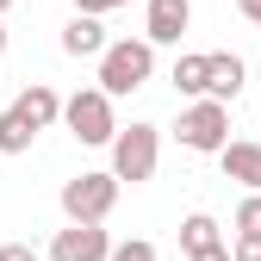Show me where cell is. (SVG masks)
Instances as JSON below:
<instances>
[{
    "label": "cell",
    "instance_id": "1",
    "mask_svg": "<svg viewBox=\"0 0 261 261\" xmlns=\"http://www.w3.org/2000/svg\"><path fill=\"white\" fill-rule=\"evenodd\" d=\"M100 62V93H112V100H124V93H137L149 75H155V44L149 38H106V50L93 56Z\"/></svg>",
    "mask_w": 261,
    "mask_h": 261
},
{
    "label": "cell",
    "instance_id": "2",
    "mask_svg": "<svg viewBox=\"0 0 261 261\" xmlns=\"http://www.w3.org/2000/svg\"><path fill=\"white\" fill-rule=\"evenodd\" d=\"M118 193H124V180L112 168H81V174L62 180V218L69 224H106L112 205H118Z\"/></svg>",
    "mask_w": 261,
    "mask_h": 261
},
{
    "label": "cell",
    "instance_id": "3",
    "mask_svg": "<svg viewBox=\"0 0 261 261\" xmlns=\"http://www.w3.org/2000/svg\"><path fill=\"white\" fill-rule=\"evenodd\" d=\"M112 174L118 180H130V187H143V180H155V162H162V124H118L112 130Z\"/></svg>",
    "mask_w": 261,
    "mask_h": 261
},
{
    "label": "cell",
    "instance_id": "4",
    "mask_svg": "<svg viewBox=\"0 0 261 261\" xmlns=\"http://www.w3.org/2000/svg\"><path fill=\"white\" fill-rule=\"evenodd\" d=\"M56 124H69V137H75V143L106 149V143H112V130H118L112 93H100V87H75L69 100H62V118H56Z\"/></svg>",
    "mask_w": 261,
    "mask_h": 261
},
{
    "label": "cell",
    "instance_id": "5",
    "mask_svg": "<svg viewBox=\"0 0 261 261\" xmlns=\"http://www.w3.org/2000/svg\"><path fill=\"white\" fill-rule=\"evenodd\" d=\"M174 137H180V149H193V155H218L224 143H230V106L224 100H193V106H180V118H174Z\"/></svg>",
    "mask_w": 261,
    "mask_h": 261
},
{
    "label": "cell",
    "instance_id": "6",
    "mask_svg": "<svg viewBox=\"0 0 261 261\" xmlns=\"http://www.w3.org/2000/svg\"><path fill=\"white\" fill-rule=\"evenodd\" d=\"M106 249H112L106 224H62L44 249V261H106Z\"/></svg>",
    "mask_w": 261,
    "mask_h": 261
},
{
    "label": "cell",
    "instance_id": "7",
    "mask_svg": "<svg viewBox=\"0 0 261 261\" xmlns=\"http://www.w3.org/2000/svg\"><path fill=\"white\" fill-rule=\"evenodd\" d=\"M193 25V0H149L143 7V38L162 50V44H180Z\"/></svg>",
    "mask_w": 261,
    "mask_h": 261
},
{
    "label": "cell",
    "instance_id": "8",
    "mask_svg": "<svg viewBox=\"0 0 261 261\" xmlns=\"http://www.w3.org/2000/svg\"><path fill=\"white\" fill-rule=\"evenodd\" d=\"M243 81H249V62L237 50H205V100H224V106H230L237 93H243Z\"/></svg>",
    "mask_w": 261,
    "mask_h": 261
},
{
    "label": "cell",
    "instance_id": "9",
    "mask_svg": "<svg viewBox=\"0 0 261 261\" xmlns=\"http://www.w3.org/2000/svg\"><path fill=\"white\" fill-rule=\"evenodd\" d=\"M13 106H19V118H25L31 130H50V124L62 118V93H56L50 81H31V87L19 93V100H13Z\"/></svg>",
    "mask_w": 261,
    "mask_h": 261
},
{
    "label": "cell",
    "instance_id": "10",
    "mask_svg": "<svg viewBox=\"0 0 261 261\" xmlns=\"http://www.w3.org/2000/svg\"><path fill=\"white\" fill-rule=\"evenodd\" d=\"M218 162H224V180H243L249 193H261V143H224Z\"/></svg>",
    "mask_w": 261,
    "mask_h": 261
},
{
    "label": "cell",
    "instance_id": "11",
    "mask_svg": "<svg viewBox=\"0 0 261 261\" xmlns=\"http://www.w3.org/2000/svg\"><path fill=\"white\" fill-rule=\"evenodd\" d=\"M62 50H69V56H100V50H106V25H100V13H75L69 25H62Z\"/></svg>",
    "mask_w": 261,
    "mask_h": 261
},
{
    "label": "cell",
    "instance_id": "12",
    "mask_svg": "<svg viewBox=\"0 0 261 261\" xmlns=\"http://www.w3.org/2000/svg\"><path fill=\"white\" fill-rule=\"evenodd\" d=\"M168 81H174V93L199 100V93H205V50H180L174 69H168Z\"/></svg>",
    "mask_w": 261,
    "mask_h": 261
},
{
    "label": "cell",
    "instance_id": "13",
    "mask_svg": "<svg viewBox=\"0 0 261 261\" xmlns=\"http://www.w3.org/2000/svg\"><path fill=\"white\" fill-rule=\"evenodd\" d=\"M212 243H224L218 218H212V212H187V218H180V249L199 255V249H212Z\"/></svg>",
    "mask_w": 261,
    "mask_h": 261
},
{
    "label": "cell",
    "instance_id": "14",
    "mask_svg": "<svg viewBox=\"0 0 261 261\" xmlns=\"http://www.w3.org/2000/svg\"><path fill=\"white\" fill-rule=\"evenodd\" d=\"M31 137H38V130L19 118V106L0 112V155H25V149H31Z\"/></svg>",
    "mask_w": 261,
    "mask_h": 261
},
{
    "label": "cell",
    "instance_id": "15",
    "mask_svg": "<svg viewBox=\"0 0 261 261\" xmlns=\"http://www.w3.org/2000/svg\"><path fill=\"white\" fill-rule=\"evenodd\" d=\"M106 261H162V255H155V243H143V237H124V243L106 249Z\"/></svg>",
    "mask_w": 261,
    "mask_h": 261
},
{
    "label": "cell",
    "instance_id": "16",
    "mask_svg": "<svg viewBox=\"0 0 261 261\" xmlns=\"http://www.w3.org/2000/svg\"><path fill=\"white\" fill-rule=\"evenodd\" d=\"M230 230H261V193H243V199H237Z\"/></svg>",
    "mask_w": 261,
    "mask_h": 261
},
{
    "label": "cell",
    "instance_id": "17",
    "mask_svg": "<svg viewBox=\"0 0 261 261\" xmlns=\"http://www.w3.org/2000/svg\"><path fill=\"white\" fill-rule=\"evenodd\" d=\"M230 261H261V230H237V243H230Z\"/></svg>",
    "mask_w": 261,
    "mask_h": 261
},
{
    "label": "cell",
    "instance_id": "18",
    "mask_svg": "<svg viewBox=\"0 0 261 261\" xmlns=\"http://www.w3.org/2000/svg\"><path fill=\"white\" fill-rule=\"evenodd\" d=\"M0 261H44L31 243H0Z\"/></svg>",
    "mask_w": 261,
    "mask_h": 261
},
{
    "label": "cell",
    "instance_id": "19",
    "mask_svg": "<svg viewBox=\"0 0 261 261\" xmlns=\"http://www.w3.org/2000/svg\"><path fill=\"white\" fill-rule=\"evenodd\" d=\"M112 7H124V0H75V13H100V19H106Z\"/></svg>",
    "mask_w": 261,
    "mask_h": 261
},
{
    "label": "cell",
    "instance_id": "20",
    "mask_svg": "<svg viewBox=\"0 0 261 261\" xmlns=\"http://www.w3.org/2000/svg\"><path fill=\"white\" fill-rule=\"evenodd\" d=\"M187 261H230V243H212V249H199V255H187Z\"/></svg>",
    "mask_w": 261,
    "mask_h": 261
},
{
    "label": "cell",
    "instance_id": "21",
    "mask_svg": "<svg viewBox=\"0 0 261 261\" xmlns=\"http://www.w3.org/2000/svg\"><path fill=\"white\" fill-rule=\"evenodd\" d=\"M237 13H243V19H249L255 31H261V0H237Z\"/></svg>",
    "mask_w": 261,
    "mask_h": 261
},
{
    "label": "cell",
    "instance_id": "22",
    "mask_svg": "<svg viewBox=\"0 0 261 261\" xmlns=\"http://www.w3.org/2000/svg\"><path fill=\"white\" fill-rule=\"evenodd\" d=\"M7 38H13V31H7V19H0V50H7Z\"/></svg>",
    "mask_w": 261,
    "mask_h": 261
},
{
    "label": "cell",
    "instance_id": "23",
    "mask_svg": "<svg viewBox=\"0 0 261 261\" xmlns=\"http://www.w3.org/2000/svg\"><path fill=\"white\" fill-rule=\"evenodd\" d=\"M7 7H13V0H0V19H7Z\"/></svg>",
    "mask_w": 261,
    "mask_h": 261
}]
</instances>
